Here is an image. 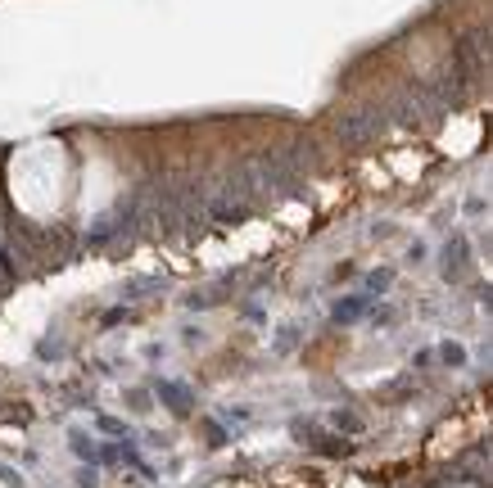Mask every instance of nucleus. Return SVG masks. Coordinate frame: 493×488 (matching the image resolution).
<instances>
[{"label":"nucleus","instance_id":"obj_1","mask_svg":"<svg viewBox=\"0 0 493 488\" xmlns=\"http://www.w3.org/2000/svg\"><path fill=\"white\" fill-rule=\"evenodd\" d=\"M385 122H389V113H385V109H349V113L340 118V136L362 145V140L380 136V131H385Z\"/></svg>","mask_w":493,"mask_h":488},{"label":"nucleus","instance_id":"obj_2","mask_svg":"<svg viewBox=\"0 0 493 488\" xmlns=\"http://www.w3.org/2000/svg\"><path fill=\"white\" fill-rule=\"evenodd\" d=\"M462 272H466V240H453L448 244V262H443V276L457 280Z\"/></svg>","mask_w":493,"mask_h":488},{"label":"nucleus","instance_id":"obj_3","mask_svg":"<svg viewBox=\"0 0 493 488\" xmlns=\"http://www.w3.org/2000/svg\"><path fill=\"white\" fill-rule=\"evenodd\" d=\"M158 394L168 398L172 411H186V389H181V384H158Z\"/></svg>","mask_w":493,"mask_h":488},{"label":"nucleus","instance_id":"obj_4","mask_svg":"<svg viewBox=\"0 0 493 488\" xmlns=\"http://www.w3.org/2000/svg\"><path fill=\"white\" fill-rule=\"evenodd\" d=\"M362 308H367V299H349V303H340V308H335V321H353V316L362 312Z\"/></svg>","mask_w":493,"mask_h":488},{"label":"nucleus","instance_id":"obj_5","mask_svg":"<svg viewBox=\"0 0 493 488\" xmlns=\"http://www.w3.org/2000/svg\"><path fill=\"white\" fill-rule=\"evenodd\" d=\"M439 357L448 362V366H466V348H462V344H443V348H439Z\"/></svg>","mask_w":493,"mask_h":488},{"label":"nucleus","instance_id":"obj_6","mask_svg":"<svg viewBox=\"0 0 493 488\" xmlns=\"http://www.w3.org/2000/svg\"><path fill=\"white\" fill-rule=\"evenodd\" d=\"M389 280H394V272H372V276H367V289H372V294H380Z\"/></svg>","mask_w":493,"mask_h":488}]
</instances>
